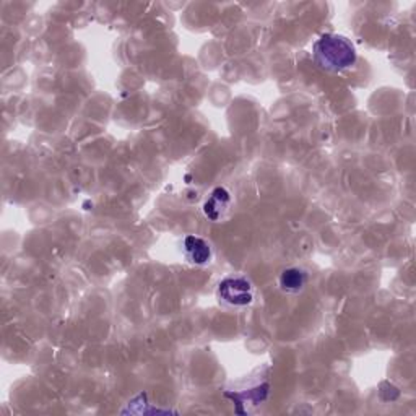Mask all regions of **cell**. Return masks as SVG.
Instances as JSON below:
<instances>
[{"label":"cell","mask_w":416,"mask_h":416,"mask_svg":"<svg viewBox=\"0 0 416 416\" xmlns=\"http://www.w3.org/2000/svg\"><path fill=\"white\" fill-rule=\"evenodd\" d=\"M122 413H133V415H145V413H173L171 410H163V408H155V406H148L146 404V395L143 399V405H142V394L133 399L132 401H129L127 408L122 410Z\"/></svg>","instance_id":"52a82bcc"},{"label":"cell","mask_w":416,"mask_h":416,"mask_svg":"<svg viewBox=\"0 0 416 416\" xmlns=\"http://www.w3.org/2000/svg\"><path fill=\"white\" fill-rule=\"evenodd\" d=\"M399 395H400L399 389H397V387L392 386L390 382H384L382 386H381V397H382V399L386 400V401L395 400Z\"/></svg>","instance_id":"ba28073f"},{"label":"cell","mask_w":416,"mask_h":416,"mask_svg":"<svg viewBox=\"0 0 416 416\" xmlns=\"http://www.w3.org/2000/svg\"><path fill=\"white\" fill-rule=\"evenodd\" d=\"M269 389H270L269 384H262V386H257L256 389L244 392V394H231V392H226L225 395L229 397V399L236 404V406H238L236 410H239V406L247 404V401L252 405L262 404V401L267 400V397H269Z\"/></svg>","instance_id":"8992f818"},{"label":"cell","mask_w":416,"mask_h":416,"mask_svg":"<svg viewBox=\"0 0 416 416\" xmlns=\"http://www.w3.org/2000/svg\"><path fill=\"white\" fill-rule=\"evenodd\" d=\"M184 249H186V254L191 258V262L197 263V265H205V263L210 262L211 249L205 239L198 238V236H187L184 239Z\"/></svg>","instance_id":"277c9868"},{"label":"cell","mask_w":416,"mask_h":416,"mask_svg":"<svg viewBox=\"0 0 416 416\" xmlns=\"http://www.w3.org/2000/svg\"><path fill=\"white\" fill-rule=\"evenodd\" d=\"M229 192L226 191L225 187H216L214 189V192L210 193L208 200L203 203V215H205L208 220L218 221L221 216H223L226 208L229 207Z\"/></svg>","instance_id":"3957f363"},{"label":"cell","mask_w":416,"mask_h":416,"mask_svg":"<svg viewBox=\"0 0 416 416\" xmlns=\"http://www.w3.org/2000/svg\"><path fill=\"white\" fill-rule=\"evenodd\" d=\"M218 296L221 301L231 306H249L254 299V290L251 281L246 278H226L218 285Z\"/></svg>","instance_id":"7a4b0ae2"},{"label":"cell","mask_w":416,"mask_h":416,"mask_svg":"<svg viewBox=\"0 0 416 416\" xmlns=\"http://www.w3.org/2000/svg\"><path fill=\"white\" fill-rule=\"evenodd\" d=\"M308 283V274L301 269H286L280 275V288L286 293H299Z\"/></svg>","instance_id":"5b68a950"},{"label":"cell","mask_w":416,"mask_h":416,"mask_svg":"<svg viewBox=\"0 0 416 416\" xmlns=\"http://www.w3.org/2000/svg\"><path fill=\"white\" fill-rule=\"evenodd\" d=\"M314 62L322 70L330 73H340L351 68L356 64L358 54L353 43L341 35H322L312 49Z\"/></svg>","instance_id":"6da1fadb"}]
</instances>
